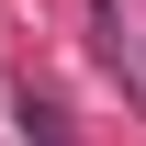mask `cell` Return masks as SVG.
Returning a JSON list of instances; mask_svg holds the SVG:
<instances>
[{
    "label": "cell",
    "instance_id": "6da1fadb",
    "mask_svg": "<svg viewBox=\"0 0 146 146\" xmlns=\"http://www.w3.org/2000/svg\"><path fill=\"white\" fill-rule=\"evenodd\" d=\"M11 112H23V146H68V124H56V101H34V90H23Z\"/></svg>",
    "mask_w": 146,
    "mask_h": 146
}]
</instances>
